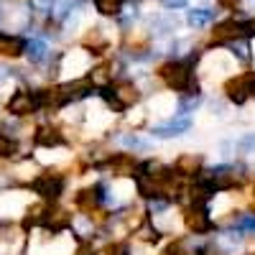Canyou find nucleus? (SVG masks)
<instances>
[{"label":"nucleus","mask_w":255,"mask_h":255,"mask_svg":"<svg viewBox=\"0 0 255 255\" xmlns=\"http://www.w3.org/2000/svg\"><path fill=\"white\" fill-rule=\"evenodd\" d=\"M199 61V51L186 59H171L158 67V79L174 92H199V82L194 77V67Z\"/></svg>","instance_id":"1"},{"label":"nucleus","mask_w":255,"mask_h":255,"mask_svg":"<svg viewBox=\"0 0 255 255\" xmlns=\"http://www.w3.org/2000/svg\"><path fill=\"white\" fill-rule=\"evenodd\" d=\"M255 36V20H240V18H227L215 26L212 31V41L215 44H230L238 38H250Z\"/></svg>","instance_id":"2"},{"label":"nucleus","mask_w":255,"mask_h":255,"mask_svg":"<svg viewBox=\"0 0 255 255\" xmlns=\"http://www.w3.org/2000/svg\"><path fill=\"white\" fill-rule=\"evenodd\" d=\"M31 189L44 202H56L64 194V189H67V179H64L61 174H54V171H44L31 181Z\"/></svg>","instance_id":"3"},{"label":"nucleus","mask_w":255,"mask_h":255,"mask_svg":"<svg viewBox=\"0 0 255 255\" xmlns=\"http://www.w3.org/2000/svg\"><path fill=\"white\" fill-rule=\"evenodd\" d=\"M225 95L230 102L245 105L250 97H255V74H240L225 84Z\"/></svg>","instance_id":"4"},{"label":"nucleus","mask_w":255,"mask_h":255,"mask_svg":"<svg viewBox=\"0 0 255 255\" xmlns=\"http://www.w3.org/2000/svg\"><path fill=\"white\" fill-rule=\"evenodd\" d=\"M184 222L194 235H207V232L215 230V220H212L207 204H189L186 215H184Z\"/></svg>","instance_id":"5"},{"label":"nucleus","mask_w":255,"mask_h":255,"mask_svg":"<svg viewBox=\"0 0 255 255\" xmlns=\"http://www.w3.org/2000/svg\"><path fill=\"white\" fill-rule=\"evenodd\" d=\"M36 110H41L36 92L18 90V92H13V95H10V100H8V113H10L13 118H26V115L36 113Z\"/></svg>","instance_id":"6"},{"label":"nucleus","mask_w":255,"mask_h":255,"mask_svg":"<svg viewBox=\"0 0 255 255\" xmlns=\"http://www.w3.org/2000/svg\"><path fill=\"white\" fill-rule=\"evenodd\" d=\"M105 199H108V194H105V184H95L90 189H82L77 194V207L92 215L95 209H100L105 204Z\"/></svg>","instance_id":"7"},{"label":"nucleus","mask_w":255,"mask_h":255,"mask_svg":"<svg viewBox=\"0 0 255 255\" xmlns=\"http://www.w3.org/2000/svg\"><path fill=\"white\" fill-rule=\"evenodd\" d=\"M41 227L51 230V232H64L72 227V215L67 209H59V207H46L44 217H41Z\"/></svg>","instance_id":"8"},{"label":"nucleus","mask_w":255,"mask_h":255,"mask_svg":"<svg viewBox=\"0 0 255 255\" xmlns=\"http://www.w3.org/2000/svg\"><path fill=\"white\" fill-rule=\"evenodd\" d=\"M110 90H113L115 100L123 105L125 110H128V108H133V105H138V102H140V90L135 87V84H133L130 79H120V82H113V84H110Z\"/></svg>","instance_id":"9"},{"label":"nucleus","mask_w":255,"mask_h":255,"mask_svg":"<svg viewBox=\"0 0 255 255\" xmlns=\"http://www.w3.org/2000/svg\"><path fill=\"white\" fill-rule=\"evenodd\" d=\"M26 44L28 41L23 36H15V33H5V31H0V54L3 56H23L26 54Z\"/></svg>","instance_id":"10"},{"label":"nucleus","mask_w":255,"mask_h":255,"mask_svg":"<svg viewBox=\"0 0 255 255\" xmlns=\"http://www.w3.org/2000/svg\"><path fill=\"white\" fill-rule=\"evenodd\" d=\"M204 166V158L197 153H184V156H179L176 161H174V174L176 176H197V171H199V168Z\"/></svg>","instance_id":"11"},{"label":"nucleus","mask_w":255,"mask_h":255,"mask_svg":"<svg viewBox=\"0 0 255 255\" xmlns=\"http://www.w3.org/2000/svg\"><path fill=\"white\" fill-rule=\"evenodd\" d=\"M191 128V120L189 118H176V120H168L166 125H156L153 128V135L156 138H179L181 133H186Z\"/></svg>","instance_id":"12"},{"label":"nucleus","mask_w":255,"mask_h":255,"mask_svg":"<svg viewBox=\"0 0 255 255\" xmlns=\"http://www.w3.org/2000/svg\"><path fill=\"white\" fill-rule=\"evenodd\" d=\"M33 143L41 148H56V145H64V135L56 128H38L33 133Z\"/></svg>","instance_id":"13"},{"label":"nucleus","mask_w":255,"mask_h":255,"mask_svg":"<svg viewBox=\"0 0 255 255\" xmlns=\"http://www.w3.org/2000/svg\"><path fill=\"white\" fill-rule=\"evenodd\" d=\"M186 23L191 28H204L209 23H215V10H209V8H194V10H189L186 13Z\"/></svg>","instance_id":"14"},{"label":"nucleus","mask_w":255,"mask_h":255,"mask_svg":"<svg viewBox=\"0 0 255 255\" xmlns=\"http://www.w3.org/2000/svg\"><path fill=\"white\" fill-rule=\"evenodd\" d=\"M26 56L31 59V64H41L46 56H49V46L44 38H31L26 44Z\"/></svg>","instance_id":"15"},{"label":"nucleus","mask_w":255,"mask_h":255,"mask_svg":"<svg viewBox=\"0 0 255 255\" xmlns=\"http://www.w3.org/2000/svg\"><path fill=\"white\" fill-rule=\"evenodd\" d=\"M84 46L92 49V54H102V49L108 46V36H105V31L97 26V28H92V33L84 36Z\"/></svg>","instance_id":"16"},{"label":"nucleus","mask_w":255,"mask_h":255,"mask_svg":"<svg viewBox=\"0 0 255 255\" xmlns=\"http://www.w3.org/2000/svg\"><path fill=\"white\" fill-rule=\"evenodd\" d=\"M135 235H138L143 243H153V245H156V243H161V230H158V227H153V222L148 220V217L140 222V227L135 230Z\"/></svg>","instance_id":"17"},{"label":"nucleus","mask_w":255,"mask_h":255,"mask_svg":"<svg viewBox=\"0 0 255 255\" xmlns=\"http://www.w3.org/2000/svg\"><path fill=\"white\" fill-rule=\"evenodd\" d=\"M92 3H95V8H97L102 15L118 18V15L123 13V0H92Z\"/></svg>","instance_id":"18"},{"label":"nucleus","mask_w":255,"mask_h":255,"mask_svg":"<svg viewBox=\"0 0 255 255\" xmlns=\"http://www.w3.org/2000/svg\"><path fill=\"white\" fill-rule=\"evenodd\" d=\"M199 102H202V95L199 92H184L181 100H179V113L186 115V113H194L199 108Z\"/></svg>","instance_id":"19"},{"label":"nucleus","mask_w":255,"mask_h":255,"mask_svg":"<svg viewBox=\"0 0 255 255\" xmlns=\"http://www.w3.org/2000/svg\"><path fill=\"white\" fill-rule=\"evenodd\" d=\"M227 49L232 51V56H238L243 64L250 61V46H248V38H238V41H230Z\"/></svg>","instance_id":"20"},{"label":"nucleus","mask_w":255,"mask_h":255,"mask_svg":"<svg viewBox=\"0 0 255 255\" xmlns=\"http://www.w3.org/2000/svg\"><path fill=\"white\" fill-rule=\"evenodd\" d=\"M44 212H46V204H36V207H31V209H28V215H26V220H23V230H31V227L41 225V217H44Z\"/></svg>","instance_id":"21"},{"label":"nucleus","mask_w":255,"mask_h":255,"mask_svg":"<svg viewBox=\"0 0 255 255\" xmlns=\"http://www.w3.org/2000/svg\"><path fill=\"white\" fill-rule=\"evenodd\" d=\"M199 253H202V248L194 250L189 245V240H179V243H174L171 248L166 250V255H199Z\"/></svg>","instance_id":"22"},{"label":"nucleus","mask_w":255,"mask_h":255,"mask_svg":"<svg viewBox=\"0 0 255 255\" xmlns=\"http://www.w3.org/2000/svg\"><path fill=\"white\" fill-rule=\"evenodd\" d=\"M18 153V143L0 133V158H13Z\"/></svg>","instance_id":"23"},{"label":"nucleus","mask_w":255,"mask_h":255,"mask_svg":"<svg viewBox=\"0 0 255 255\" xmlns=\"http://www.w3.org/2000/svg\"><path fill=\"white\" fill-rule=\"evenodd\" d=\"M120 143H123L125 148H133V151H145V148H148V143H145V140H140L135 133H133V135H130V133L120 135Z\"/></svg>","instance_id":"24"},{"label":"nucleus","mask_w":255,"mask_h":255,"mask_svg":"<svg viewBox=\"0 0 255 255\" xmlns=\"http://www.w3.org/2000/svg\"><path fill=\"white\" fill-rule=\"evenodd\" d=\"M54 3H56V0H31V8L38 10V13H49L54 8Z\"/></svg>","instance_id":"25"},{"label":"nucleus","mask_w":255,"mask_h":255,"mask_svg":"<svg viewBox=\"0 0 255 255\" xmlns=\"http://www.w3.org/2000/svg\"><path fill=\"white\" fill-rule=\"evenodd\" d=\"M108 255H130V245L128 243H113L108 248Z\"/></svg>","instance_id":"26"},{"label":"nucleus","mask_w":255,"mask_h":255,"mask_svg":"<svg viewBox=\"0 0 255 255\" xmlns=\"http://www.w3.org/2000/svg\"><path fill=\"white\" fill-rule=\"evenodd\" d=\"M161 3H163V8L171 10V8H186L189 0H161Z\"/></svg>","instance_id":"27"},{"label":"nucleus","mask_w":255,"mask_h":255,"mask_svg":"<svg viewBox=\"0 0 255 255\" xmlns=\"http://www.w3.org/2000/svg\"><path fill=\"white\" fill-rule=\"evenodd\" d=\"M240 148H243V151H255V135L243 138V140H240Z\"/></svg>","instance_id":"28"},{"label":"nucleus","mask_w":255,"mask_h":255,"mask_svg":"<svg viewBox=\"0 0 255 255\" xmlns=\"http://www.w3.org/2000/svg\"><path fill=\"white\" fill-rule=\"evenodd\" d=\"M77 255H95V253H92V248H90L87 243L82 240V243H79V253H77Z\"/></svg>","instance_id":"29"},{"label":"nucleus","mask_w":255,"mask_h":255,"mask_svg":"<svg viewBox=\"0 0 255 255\" xmlns=\"http://www.w3.org/2000/svg\"><path fill=\"white\" fill-rule=\"evenodd\" d=\"M217 3L225 8H235V5H240V0H217Z\"/></svg>","instance_id":"30"},{"label":"nucleus","mask_w":255,"mask_h":255,"mask_svg":"<svg viewBox=\"0 0 255 255\" xmlns=\"http://www.w3.org/2000/svg\"><path fill=\"white\" fill-rule=\"evenodd\" d=\"M8 77H10V69H8V67H3V64H0V82H5Z\"/></svg>","instance_id":"31"},{"label":"nucleus","mask_w":255,"mask_h":255,"mask_svg":"<svg viewBox=\"0 0 255 255\" xmlns=\"http://www.w3.org/2000/svg\"><path fill=\"white\" fill-rule=\"evenodd\" d=\"M240 3H245L248 10H255V0H240Z\"/></svg>","instance_id":"32"}]
</instances>
